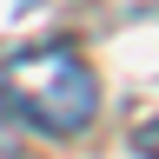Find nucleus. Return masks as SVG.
<instances>
[{
    "label": "nucleus",
    "mask_w": 159,
    "mask_h": 159,
    "mask_svg": "<svg viewBox=\"0 0 159 159\" xmlns=\"http://www.w3.org/2000/svg\"><path fill=\"white\" fill-rule=\"evenodd\" d=\"M0 99L27 126L53 133V139L86 133L99 119V80H93V66L73 47H27V53H13L0 66Z\"/></svg>",
    "instance_id": "nucleus-1"
},
{
    "label": "nucleus",
    "mask_w": 159,
    "mask_h": 159,
    "mask_svg": "<svg viewBox=\"0 0 159 159\" xmlns=\"http://www.w3.org/2000/svg\"><path fill=\"white\" fill-rule=\"evenodd\" d=\"M133 152H139V159H159V119H152V126H139V133H133Z\"/></svg>",
    "instance_id": "nucleus-2"
}]
</instances>
